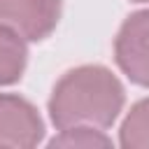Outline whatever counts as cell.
Masks as SVG:
<instances>
[{"mask_svg": "<svg viewBox=\"0 0 149 149\" xmlns=\"http://www.w3.org/2000/svg\"><path fill=\"white\" fill-rule=\"evenodd\" d=\"M123 107L121 81L100 65L65 72L49 98V114L58 130L72 126L107 128Z\"/></svg>", "mask_w": 149, "mask_h": 149, "instance_id": "6da1fadb", "label": "cell"}, {"mask_svg": "<svg viewBox=\"0 0 149 149\" xmlns=\"http://www.w3.org/2000/svg\"><path fill=\"white\" fill-rule=\"evenodd\" d=\"M114 56L119 68L140 86H149V9L128 16L116 35Z\"/></svg>", "mask_w": 149, "mask_h": 149, "instance_id": "7a4b0ae2", "label": "cell"}, {"mask_svg": "<svg viewBox=\"0 0 149 149\" xmlns=\"http://www.w3.org/2000/svg\"><path fill=\"white\" fill-rule=\"evenodd\" d=\"M58 16L61 0H0V23L23 40H44Z\"/></svg>", "mask_w": 149, "mask_h": 149, "instance_id": "3957f363", "label": "cell"}, {"mask_svg": "<svg viewBox=\"0 0 149 149\" xmlns=\"http://www.w3.org/2000/svg\"><path fill=\"white\" fill-rule=\"evenodd\" d=\"M42 130V119L28 100L0 93V147H35Z\"/></svg>", "mask_w": 149, "mask_h": 149, "instance_id": "277c9868", "label": "cell"}, {"mask_svg": "<svg viewBox=\"0 0 149 149\" xmlns=\"http://www.w3.org/2000/svg\"><path fill=\"white\" fill-rule=\"evenodd\" d=\"M28 49L21 35L0 23V84H12L26 68Z\"/></svg>", "mask_w": 149, "mask_h": 149, "instance_id": "5b68a950", "label": "cell"}, {"mask_svg": "<svg viewBox=\"0 0 149 149\" xmlns=\"http://www.w3.org/2000/svg\"><path fill=\"white\" fill-rule=\"evenodd\" d=\"M121 144L128 149H149V98L140 100L121 126Z\"/></svg>", "mask_w": 149, "mask_h": 149, "instance_id": "8992f818", "label": "cell"}, {"mask_svg": "<svg viewBox=\"0 0 149 149\" xmlns=\"http://www.w3.org/2000/svg\"><path fill=\"white\" fill-rule=\"evenodd\" d=\"M109 137L102 135V130L93 128V126H72V128H65L61 130V135H56L49 147H84V149H91V147H109Z\"/></svg>", "mask_w": 149, "mask_h": 149, "instance_id": "52a82bcc", "label": "cell"}, {"mask_svg": "<svg viewBox=\"0 0 149 149\" xmlns=\"http://www.w3.org/2000/svg\"><path fill=\"white\" fill-rule=\"evenodd\" d=\"M135 2H149V0H135Z\"/></svg>", "mask_w": 149, "mask_h": 149, "instance_id": "ba28073f", "label": "cell"}]
</instances>
